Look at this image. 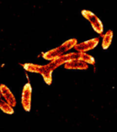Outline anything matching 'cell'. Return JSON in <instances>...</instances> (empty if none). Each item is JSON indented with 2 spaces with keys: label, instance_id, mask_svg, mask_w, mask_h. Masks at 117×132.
<instances>
[{
  "label": "cell",
  "instance_id": "obj_1",
  "mask_svg": "<svg viewBox=\"0 0 117 132\" xmlns=\"http://www.w3.org/2000/svg\"><path fill=\"white\" fill-rule=\"evenodd\" d=\"M82 15L90 22V24L92 25V27L94 29L95 32L98 33L99 35L102 37L103 34V25L101 19H99L94 13H93L90 10H82Z\"/></svg>",
  "mask_w": 117,
  "mask_h": 132
},
{
  "label": "cell",
  "instance_id": "obj_2",
  "mask_svg": "<svg viewBox=\"0 0 117 132\" xmlns=\"http://www.w3.org/2000/svg\"><path fill=\"white\" fill-rule=\"evenodd\" d=\"M31 99H32V87L30 84L28 82L24 85L21 94V105L25 111L29 112L31 110Z\"/></svg>",
  "mask_w": 117,
  "mask_h": 132
},
{
  "label": "cell",
  "instance_id": "obj_3",
  "mask_svg": "<svg viewBox=\"0 0 117 132\" xmlns=\"http://www.w3.org/2000/svg\"><path fill=\"white\" fill-rule=\"evenodd\" d=\"M99 42H100L99 38H93V39H89V40L77 43V45L74 47V50L76 52H86L94 49L99 44Z\"/></svg>",
  "mask_w": 117,
  "mask_h": 132
},
{
  "label": "cell",
  "instance_id": "obj_4",
  "mask_svg": "<svg viewBox=\"0 0 117 132\" xmlns=\"http://www.w3.org/2000/svg\"><path fill=\"white\" fill-rule=\"evenodd\" d=\"M54 70L55 69H54L50 62L48 64H45V65H40V67H39V73L43 77L44 82L48 85H50L52 84V72H53Z\"/></svg>",
  "mask_w": 117,
  "mask_h": 132
},
{
  "label": "cell",
  "instance_id": "obj_5",
  "mask_svg": "<svg viewBox=\"0 0 117 132\" xmlns=\"http://www.w3.org/2000/svg\"><path fill=\"white\" fill-rule=\"evenodd\" d=\"M0 91H1V95H2V98L4 99L5 101L7 104L11 105L12 107H15L16 105V100L15 95H13V93L11 92V90L6 86V85L2 84L0 85Z\"/></svg>",
  "mask_w": 117,
  "mask_h": 132
},
{
  "label": "cell",
  "instance_id": "obj_6",
  "mask_svg": "<svg viewBox=\"0 0 117 132\" xmlns=\"http://www.w3.org/2000/svg\"><path fill=\"white\" fill-rule=\"evenodd\" d=\"M64 53H65V52H63L62 48L60 47V46H59V47L54 48V49L49 50L48 52H44V53L42 54V58H43L44 60L52 62V61L56 60V59H58L59 57H60V56Z\"/></svg>",
  "mask_w": 117,
  "mask_h": 132
},
{
  "label": "cell",
  "instance_id": "obj_7",
  "mask_svg": "<svg viewBox=\"0 0 117 132\" xmlns=\"http://www.w3.org/2000/svg\"><path fill=\"white\" fill-rule=\"evenodd\" d=\"M64 68L68 70H87L89 68V64L80 60H72L66 62L64 64Z\"/></svg>",
  "mask_w": 117,
  "mask_h": 132
},
{
  "label": "cell",
  "instance_id": "obj_8",
  "mask_svg": "<svg viewBox=\"0 0 117 132\" xmlns=\"http://www.w3.org/2000/svg\"><path fill=\"white\" fill-rule=\"evenodd\" d=\"M102 38H103V40H102V47H103V50H107L111 46L112 41H113V30H112V29L107 30L104 34H103Z\"/></svg>",
  "mask_w": 117,
  "mask_h": 132
},
{
  "label": "cell",
  "instance_id": "obj_9",
  "mask_svg": "<svg viewBox=\"0 0 117 132\" xmlns=\"http://www.w3.org/2000/svg\"><path fill=\"white\" fill-rule=\"evenodd\" d=\"M78 60L86 62L89 65H94L95 59L87 52H78Z\"/></svg>",
  "mask_w": 117,
  "mask_h": 132
},
{
  "label": "cell",
  "instance_id": "obj_10",
  "mask_svg": "<svg viewBox=\"0 0 117 132\" xmlns=\"http://www.w3.org/2000/svg\"><path fill=\"white\" fill-rule=\"evenodd\" d=\"M77 43H78V40L76 39H70L68 40H66L65 42H63L60 45V47L62 48L63 52L65 53H67L69 51H70L71 49H74V47L77 45Z\"/></svg>",
  "mask_w": 117,
  "mask_h": 132
},
{
  "label": "cell",
  "instance_id": "obj_11",
  "mask_svg": "<svg viewBox=\"0 0 117 132\" xmlns=\"http://www.w3.org/2000/svg\"><path fill=\"white\" fill-rule=\"evenodd\" d=\"M0 110H2L4 113L7 115H12L14 114V107L11 106L9 104H7L4 99H0Z\"/></svg>",
  "mask_w": 117,
  "mask_h": 132
},
{
  "label": "cell",
  "instance_id": "obj_12",
  "mask_svg": "<svg viewBox=\"0 0 117 132\" xmlns=\"http://www.w3.org/2000/svg\"><path fill=\"white\" fill-rule=\"evenodd\" d=\"M23 68L27 72H34V73H39V67L40 65L35 63H24L23 64Z\"/></svg>",
  "mask_w": 117,
  "mask_h": 132
},
{
  "label": "cell",
  "instance_id": "obj_13",
  "mask_svg": "<svg viewBox=\"0 0 117 132\" xmlns=\"http://www.w3.org/2000/svg\"><path fill=\"white\" fill-rule=\"evenodd\" d=\"M0 99H2V95H1V91H0Z\"/></svg>",
  "mask_w": 117,
  "mask_h": 132
}]
</instances>
